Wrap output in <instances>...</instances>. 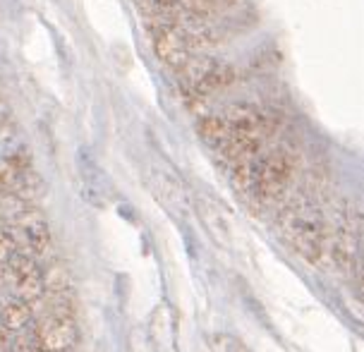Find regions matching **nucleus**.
Instances as JSON below:
<instances>
[{
    "instance_id": "obj_1",
    "label": "nucleus",
    "mask_w": 364,
    "mask_h": 352,
    "mask_svg": "<svg viewBox=\"0 0 364 352\" xmlns=\"http://www.w3.org/2000/svg\"><path fill=\"white\" fill-rule=\"evenodd\" d=\"M283 242L290 247L302 262L318 264L326 259L328 250V225L323 213L311 199H295L283 208L278 218Z\"/></svg>"
},
{
    "instance_id": "obj_2",
    "label": "nucleus",
    "mask_w": 364,
    "mask_h": 352,
    "mask_svg": "<svg viewBox=\"0 0 364 352\" xmlns=\"http://www.w3.org/2000/svg\"><path fill=\"white\" fill-rule=\"evenodd\" d=\"M295 173L297 163L288 149H271V151H264L259 156L255 163L232 171L237 185L262 204L281 201L288 194Z\"/></svg>"
},
{
    "instance_id": "obj_3",
    "label": "nucleus",
    "mask_w": 364,
    "mask_h": 352,
    "mask_svg": "<svg viewBox=\"0 0 364 352\" xmlns=\"http://www.w3.org/2000/svg\"><path fill=\"white\" fill-rule=\"evenodd\" d=\"M178 77H180L182 91H190V94L211 99L218 91L230 89L237 75H235V68H230V65L218 60V58L192 55L190 63L178 73Z\"/></svg>"
},
{
    "instance_id": "obj_4",
    "label": "nucleus",
    "mask_w": 364,
    "mask_h": 352,
    "mask_svg": "<svg viewBox=\"0 0 364 352\" xmlns=\"http://www.w3.org/2000/svg\"><path fill=\"white\" fill-rule=\"evenodd\" d=\"M362 250V223L360 213L350 206L338 211V218L328 233L326 259L338 271H355L357 257Z\"/></svg>"
},
{
    "instance_id": "obj_5",
    "label": "nucleus",
    "mask_w": 364,
    "mask_h": 352,
    "mask_svg": "<svg viewBox=\"0 0 364 352\" xmlns=\"http://www.w3.org/2000/svg\"><path fill=\"white\" fill-rule=\"evenodd\" d=\"M146 19H149V36H151L156 58H159L166 68L180 73L194 55L187 38L182 36V31L175 27L171 19H166V17H146Z\"/></svg>"
},
{
    "instance_id": "obj_6",
    "label": "nucleus",
    "mask_w": 364,
    "mask_h": 352,
    "mask_svg": "<svg viewBox=\"0 0 364 352\" xmlns=\"http://www.w3.org/2000/svg\"><path fill=\"white\" fill-rule=\"evenodd\" d=\"M3 269L5 283L12 285L19 299H27V302H36L46 295V283H43V271L38 269L34 257L29 254H15L8 264L0 266Z\"/></svg>"
},
{
    "instance_id": "obj_7",
    "label": "nucleus",
    "mask_w": 364,
    "mask_h": 352,
    "mask_svg": "<svg viewBox=\"0 0 364 352\" xmlns=\"http://www.w3.org/2000/svg\"><path fill=\"white\" fill-rule=\"evenodd\" d=\"M12 235H15L17 242H22L27 250L38 257L43 254L46 250L50 247V230H48V223L36 208H22L12 216Z\"/></svg>"
},
{
    "instance_id": "obj_8",
    "label": "nucleus",
    "mask_w": 364,
    "mask_h": 352,
    "mask_svg": "<svg viewBox=\"0 0 364 352\" xmlns=\"http://www.w3.org/2000/svg\"><path fill=\"white\" fill-rule=\"evenodd\" d=\"M38 352H68L77 341V324L70 314H53L38 326L36 336Z\"/></svg>"
},
{
    "instance_id": "obj_9",
    "label": "nucleus",
    "mask_w": 364,
    "mask_h": 352,
    "mask_svg": "<svg viewBox=\"0 0 364 352\" xmlns=\"http://www.w3.org/2000/svg\"><path fill=\"white\" fill-rule=\"evenodd\" d=\"M199 137L206 142L211 149H216V151H220V149L225 146V142L230 139L232 134V127L230 122L225 120V115H201L199 117Z\"/></svg>"
},
{
    "instance_id": "obj_10",
    "label": "nucleus",
    "mask_w": 364,
    "mask_h": 352,
    "mask_svg": "<svg viewBox=\"0 0 364 352\" xmlns=\"http://www.w3.org/2000/svg\"><path fill=\"white\" fill-rule=\"evenodd\" d=\"M31 316H34L31 302H27V299H10L0 309V329L5 334H17V331H22L31 321Z\"/></svg>"
},
{
    "instance_id": "obj_11",
    "label": "nucleus",
    "mask_w": 364,
    "mask_h": 352,
    "mask_svg": "<svg viewBox=\"0 0 364 352\" xmlns=\"http://www.w3.org/2000/svg\"><path fill=\"white\" fill-rule=\"evenodd\" d=\"M201 216H204L209 230L216 235L218 242H230L232 230H230V220H228V216L223 213V208L216 206L209 199H204V201H201Z\"/></svg>"
},
{
    "instance_id": "obj_12",
    "label": "nucleus",
    "mask_w": 364,
    "mask_h": 352,
    "mask_svg": "<svg viewBox=\"0 0 364 352\" xmlns=\"http://www.w3.org/2000/svg\"><path fill=\"white\" fill-rule=\"evenodd\" d=\"M154 187L156 192H159V197L166 201V204H173V206H180L185 204V192H182V187L175 182L171 175L166 173H156L154 175Z\"/></svg>"
},
{
    "instance_id": "obj_13",
    "label": "nucleus",
    "mask_w": 364,
    "mask_h": 352,
    "mask_svg": "<svg viewBox=\"0 0 364 352\" xmlns=\"http://www.w3.org/2000/svg\"><path fill=\"white\" fill-rule=\"evenodd\" d=\"M43 283H46V290L53 292V295H65L70 288V273L65 271L63 266H50V269L43 273Z\"/></svg>"
},
{
    "instance_id": "obj_14",
    "label": "nucleus",
    "mask_w": 364,
    "mask_h": 352,
    "mask_svg": "<svg viewBox=\"0 0 364 352\" xmlns=\"http://www.w3.org/2000/svg\"><path fill=\"white\" fill-rule=\"evenodd\" d=\"M209 348H211V352H252L237 336H232V334H213L209 338Z\"/></svg>"
},
{
    "instance_id": "obj_15",
    "label": "nucleus",
    "mask_w": 364,
    "mask_h": 352,
    "mask_svg": "<svg viewBox=\"0 0 364 352\" xmlns=\"http://www.w3.org/2000/svg\"><path fill=\"white\" fill-rule=\"evenodd\" d=\"M27 171H19L12 159H0V192H15L19 175Z\"/></svg>"
},
{
    "instance_id": "obj_16",
    "label": "nucleus",
    "mask_w": 364,
    "mask_h": 352,
    "mask_svg": "<svg viewBox=\"0 0 364 352\" xmlns=\"http://www.w3.org/2000/svg\"><path fill=\"white\" fill-rule=\"evenodd\" d=\"M17 254V240L12 235L10 228L0 225V266L8 264L12 257Z\"/></svg>"
},
{
    "instance_id": "obj_17",
    "label": "nucleus",
    "mask_w": 364,
    "mask_h": 352,
    "mask_svg": "<svg viewBox=\"0 0 364 352\" xmlns=\"http://www.w3.org/2000/svg\"><path fill=\"white\" fill-rule=\"evenodd\" d=\"M355 283H357V292H360V297L364 299V247L360 250V257H357V264H355Z\"/></svg>"
},
{
    "instance_id": "obj_18",
    "label": "nucleus",
    "mask_w": 364,
    "mask_h": 352,
    "mask_svg": "<svg viewBox=\"0 0 364 352\" xmlns=\"http://www.w3.org/2000/svg\"><path fill=\"white\" fill-rule=\"evenodd\" d=\"M146 17H159V0H132Z\"/></svg>"
},
{
    "instance_id": "obj_19",
    "label": "nucleus",
    "mask_w": 364,
    "mask_h": 352,
    "mask_svg": "<svg viewBox=\"0 0 364 352\" xmlns=\"http://www.w3.org/2000/svg\"><path fill=\"white\" fill-rule=\"evenodd\" d=\"M0 213H3V201H0Z\"/></svg>"
}]
</instances>
